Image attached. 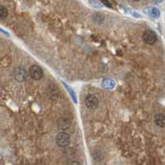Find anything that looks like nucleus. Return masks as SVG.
<instances>
[{"mask_svg":"<svg viewBox=\"0 0 165 165\" xmlns=\"http://www.w3.org/2000/svg\"><path fill=\"white\" fill-rule=\"evenodd\" d=\"M56 142H57V145L60 147H67L71 143V137L66 132H61L58 134L56 139Z\"/></svg>","mask_w":165,"mask_h":165,"instance_id":"1","label":"nucleus"},{"mask_svg":"<svg viewBox=\"0 0 165 165\" xmlns=\"http://www.w3.org/2000/svg\"><path fill=\"white\" fill-rule=\"evenodd\" d=\"M144 42L148 45H153L157 42V35L152 30H146L143 33Z\"/></svg>","mask_w":165,"mask_h":165,"instance_id":"2","label":"nucleus"},{"mask_svg":"<svg viewBox=\"0 0 165 165\" xmlns=\"http://www.w3.org/2000/svg\"><path fill=\"white\" fill-rule=\"evenodd\" d=\"M29 75L33 80L38 81L42 79L43 77V71L37 65H32L29 68Z\"/></svg>","mask_w":165,"mask_h":165,"instance_id":"3","label":"nucleus"},{"mask_svg":"<svg viewBox=\"0 0 165 165\" xmlns=\"http://www.w3.org/2000/svg\"><path fill=\"white\" fill-rule=\"evenodd\" d=\"M85 105L86 107L91 110H95L99 105V101L97 97L93 95H89L85 98Z\"/></svg>","mask_w":165,"mask_h":165,"instance_id":"4","label":"nucleus"},{"mask_svg":"<svg viewBox=\"0 0 165 165\" xmlns=\"http://www.w3.org/2000/svg\"><path fill=\"white\" fill-rule=\"evenodd\" d=\"M14 77L18 82H23L27 78V72L22 68H17L14 71Z\"/></svg>","mask_w":165,"mask_h":165,"instance_id":"5","label":"nucleus"},{"mask_svg":"<svg viewBox=\"0 0 165 165\" xmlns=\"http://www.w3.org/2000/svg\"><path fill=\"white\" fill-rule=\"evenodd\" d=\"M154 123L158 127L165 126V116L162 113H157L154 116Z\"/></svg>","mask_w":165,"mask_h":165,"instance_id":"6","label":"nucleus"},{"mask_svg":"<svg viewBox=\"0 0 165 165\" xmlns=\"http://www.w3.org/2000/svg\"><path fill=\"white\" fill-rule=\"evenodd\" d=\"M102 86H103V87L105 89L109 90V89H112L115 87V86H116V82H114L113 80L106 79L102 82Z\"/></svg>","mask_w":165,"mask_h":165,"instance_id":"7","label":"nucleus"},{"mask_svg":"<svg viewBox=\"0 0 165 165\" xmlns=\"http://www.w3.org/2000/svg\"><path fill=\"white\" fill-rule=\"evenodd\" d=\"M148 11L145 10L146 13H148V14L150 15L151 17H154V18H157V17H159V15H160V12H159V10L157 8V7H152V8H148Z\"/></svg>","mask_w":165,"mask_h":165,"instance_id":"8","label":"nucleus"},{"mask_svg":"<svg viewBox=\"0 0 165 165\" xmlns=\"http://www.w3.org/2000/svg\"><path fill=\"white\" fill-rule=\"evenodd\" d=\"M70 125H71V121L68 119H62L58 122L59 128L62 129V130H66V129L69 128Z\"/></svg>","mask_w":165,"mask_h":165,"instance_id":"9","label":"nucleus"},{"mask_svg":"<svg viewBox=\"0 0 165 165\" xmlns=\"http://www.w3.org/2000/svg\"><path fill=\"white\" fill-rule=\"evenodd\" d=\"M7 16V9L4 6L0 5V19H4Z\"/></svg>","mask_w":165,"mask_h":165,"instance_id":"10","label":"nucleus"},{"mask_svg":"<svg viewBox=\"0 0 165 165\" xmlns=\"http://www.w3.org/2000/svg\"><path fill=\"white\" fill-rule=\"evenodd\" d=\"M63 85H64L65 87H66V88H67V90H68V91H69V93L71 94V96H72V100H73V101H74L75 102L77 103V96H76V94L74 93V91H73V90H72V88H70V87L68 86H67V84H65L64 82H63Z\"/></svg>","mask_w":165,"mask_h":165,"instance_id":"11","label":"nucleus"},{"mask_svg":"<svg viewBox=\"0 0 165 165\" xmlns=\"http://www.w3.org/2000/svg\"><path fill=\"white\" fill-rule=\"evenodd\" d=\"M89 1H90V2L91 3V5H92V6H94V7H101V5L98 2H96V0H89Z\"/></svg>","mask_w":165,"mask_h":165,"instance_id":"12","label":"nucleus"},{"mask_svg":"<svg viewBox=\"0 0 165 165\" xmlns=\"http://www.w3.org/2000/svg\"><path fill=\"white\" fill-rule=\"evenodd\" d=\"M101 1L104 5H106L108 7H112V5H111V2H109V0H101Z\"/></svg>","mask_w":165,"mask_h":165,"instance_id":"13","label":"nucleus"},{"mask_svg":"<svg viewBox=\"0 0 165 165\" xmlns=\"http://www.w3.org/2000/svg\"><path fill=\"white\" fill-rule=\"evenodd\" d=\"M69 165H81V164H80L77 161H72V162H71V163H69Z\"/></svg>","mask_w":165,"mask_h":165,"instance_id":"14","label":"nucleus"},{"mask_svg":"<svg viewBox=\"0 0 165 165\" xmlns=\"http://www.w3.org/2000/svg\"><path fill=\"white\" fill-rule=\"evenodd\" d=\"M0 32H2L3 34L7 35V36H9V34H8V32H6V31H4V30H3V29H2V28H0Z\"/></svg>","mask_w":165,"mask_h":165,"instance_id":"15","label":"nucleus"},{"mask_svg":"<svg viewBox=\"0 0 165 165\" xmlns=\"http://www.w3.org/2000/svg\"><path fill=\"white\" fill-rule=\"evenodd\" d=\"M163 1V0H153V3H159V2H161Z\"/></svg>","mask_w":165,"mask_h":165,"instance_id":"16","label":"nucleus"},{"mask_svg":"<svg viewBox=\"0 0 165 165\" xmlns=\"http://www.w3.org/2000/svg\"><path fill=\"white\" fill-rule=\"evenodd\" d=\"M134 1H136V2H138V1H139V0H134Z\"/></svg>","mask_w":165,"mask_h":165,"instance_id":"17","label":"nucleus"}]
</instances>
